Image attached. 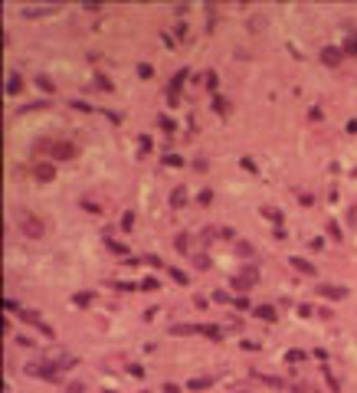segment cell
<instances>
[{"label":"cell","instance_id":"8992f818","mask_svg":"<svg viewBox=\"0 0 357 393\" xmlns=\"http://www.w3.org/2000/svg\"><path fill=\"white\" fill-rule=\"evenodd\" d=\"M321 59H325L328 66H337V63H341V53H337V49H331V46H328L325 53H321Z\"/></svg>","mask_w":357,"mask_h":393},{"label":"cell","instance_id":"9c48e42d","mask_svg":"<svg viewBox=\"0 0 357 393\" xmlns=\"http://www.w3.org/2000/svg\"><path fill=\"white\" fill-rule=\"evenodd\" d=\"M262 213H266V217H269V219H275V223H279V219H282V217H279V210H272V207H266V210H262Z\"/></svg>","mask_w":357,"mask_h":393},{"label":"cell","instance_id":"5b68a950","mask_svg":"<svg viewBox=\"0 0 357 393\" xmlns=\"http://www.w3.org/2000/svg\"><path fill=\"white\" fill-rule=\"evenodd\" d=\"M53 174H56L53 164H36V177H40V180H53Z\"/></svg>","mask_w":357,"mask_h":393},{"label":"cell","instance_id":"ba28073f","mask_svg":"<svg viewBox=\"0 0 357 393\" xmlns=\"http://www.w3.org/2000/svg\"><path fill=\"white\" fill-rule=\"evenodd\" d=\"M7 88H10V95H17V92H20V79L10 76V79H7Z\"/></svg>","mask_w":357,"mask_h":393},{"label":"cell","instance_id":"8fae6325","mask_svg":"<svg viewBox=\"0 0 357 393\" xmlns=\"http://www.w3.org/2000/svg\"><path fill=\"white\" fill-rule=\"evenodd\" d=\"M259 318H266V321H272V318H275V311H272V308H259Z\"/></svg>","mask_w":357,"mask_h":393},{"label":"cell","instance_id":"277c9868","mask_svg":"<svg viewBox=\"0 0 357 393\" xmlns=\"http://www.w3.org/2000/svg\"><path fill=\"white\" fill-rule=\"evenodd\" d=\"M292 269H298V272H305V275H318V269H314L312 262L298 259V256H295V259H292Z\"/></svg>","mask_w":357,"mask_h":393},{"label":"cell","instance_id":"7a4b0ae2","mask_svg":"<svg viewBox=\"0 0 357 393\" xmlns=\"http://www.w3.org/2000/svg\"><path fill=\"white\" fill-rule=\"evenodd\" d=\"M49 151H53V157H63V161H69V157H76V148H72L69 141H56L53 148H49Z\"/></svg>","mask_w":357,"mask_h":393},{"label":"cell","instance_id":"30bf717a","mask_svg":"<svg viewBox=\"0 0 357 393\" xmlns=\"http://www.w3.org/2000/svg\"><path fill=\"white\" fill-rule=\"evenodd\" d=\"M187 246H190V240H187V236H177V249L187 252Z\"/></svg>","mask_w":357,"mask_h":393},{"label":"cell","instance_id":"52a82bcc","mask_svg":"<svg viewBox=\"0 0 357 393\" xmlns=\"http://www.w3.org/2000/svg\"><path fill=\"white\" fill-rule=\"evenodd\" d=\"M184 200H187V190H184V187H177L174 196H171V203H174V207H184Z\"/></svg>","mask_w":357,"mask_h":393},{"label":"cell","instance_id":"3957f363","mask_svg":"<svg viewBox=\"0 0 357 393\" xmlns=\"http://www.w3.org/2000/svg\"><path fill=\"white\" fill-rule=\"evenodd\" d=\"M318 295H325V298H344V288H337V285H318Z\"/></svg>","mask_w":357,"mask_h":393},{"label":"cell","instance_id":"6da1fadb","mask_svg":"<svg viewBox=\"0 0 357 393\" xmlns=\"http://www.w3.org/2000/svg\"><path fill=\"white\" fill-rule=\"evenodd\" d=\"M20 229L26 236H33V240L43 236V223H40V217H33V213H20Z\"/></svg>","mask_w":357,"mask_h":393}]
</instances>
